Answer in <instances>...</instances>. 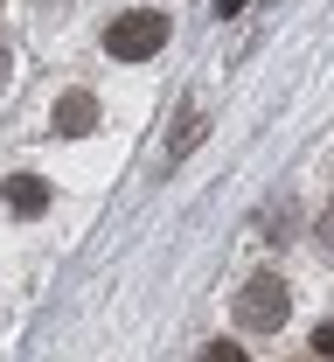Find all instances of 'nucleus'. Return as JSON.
<instances>
[{"mask_svg": "<svg viewBox=\"0 0 334 362\" xmlns=\"http://www.w3.org/2000/svg\"><path fill=\"white\" fill-rule=\"evenodd\" d=\"M286 314H292L286 279H272V272H258V279L237 293V327H251V334H272V327H286Z\"/></svg>", "mask_w": 334, "mask_h": 362, "instance_id": "obj_1", "label": "nucleus"}, {"mask_svg": "<svg viewBox=\"0 0 334 362\" xmlns=\"http://www.w3.org/2000/svg\"><path fill=\"white\" fill-rule=\"evenodd\" d=\"M160 42H167V14H146V7L119 14V21L105 28V49H112L119 63H140V56H153Z\"/></svg>", "mask_w": 334, "mask_h": 362, "instance_id": "obj_2", "label": "nucleus"}, {"mask_svg": "<svg viewBox=\"0 0 334 362\" xmlns=\"http://www.w3.org/2000/svg\"><path fill=\"white\" fill-rule=\"evenodd\" d=\"M91 126H97V98H91V90L56 98V133H91Z\"/></svg>", "mask_w": 334, "mask_h": 362, "instance_id": "obj_3", "label": "nucleus"}, {"mask_svg": "<svg viewBox=\"0 0 334 362\" xmlns=\"http://www.w3.org/2000/svg\"><path fill=\"white\" fill-rule=\"evenodd\" d=\"M202 133H209V119H202V105H189V112H181V126H174V139H167V168H174V160H189L195 146H202Z\"/></svg>", "mask_w": 334, "mask_h": 362, "instance_id": "obj_4", "label": "nucleus"}, {"mask_svg": "<svg viewBox=\"0 0 334 362\" xmlns=\"http://www.w3.org/2000/svg\"><path fill=\"white\" fill-rule=\"evenodd\" d=\"M7 209H14V216H42V209H49V188L35 175H14V181H7Z\"/></svg>", "mask_w": 334, "mask_h": 362, "instance_id": "obj_5", "label": "nucleus"}, {"mask_svg": "<svg viewBox=\"0 0 334 362\" xmlns=\"http://www.w3.org/2000/svg\"><path fill=\"white\" fill-rule=\"evenodd\" d=\"M202 362H251V356H244L237 341H216V349H209V356H202Z\"/></svg>", "mask_w": 334, "mask_h": 362, "instance_id": "obj_6", "label": "nucleus"}, {"mask_svg": "<svg viewBox=\"0 0 334 362\" xmlns=\"http://www.w3.org/2000/svg\"><path fill=\"white\" fill-rule=\"evenodd\" d=\"M314 349H321V356L334 362V320H321V327H314Z\"/></svg>", "mask_w": 334, "mask_h": 362, "instance_id": "obj_7", "label": "nucleus"}, {"mask_svg": "<svg viewBox=\"0 0 334 362\" xmlns=\"http://www.w3.org/2000/svg\"><path fill=\"white\" fill-rule=\"evenodd\" d=\"M321 244H328V251H334V209H328V216H321Z\"/></svg>", "mask_w": 334, "mask_h": 362, "instance_id": "obj_8", "label": "nucleus"}, {"mask_svg": "<svg viewBox=\"0 0 334 362\" xmlns=\"http://www.w3.org/2000/svg\"><path fill=\"white\" fill-rule=\"evenodd\" d=\"M237 7H251V0H216V14H237Z\"/></svg>", "mask_w": 334, "mask_h": 362, "instance_id": "obj_9", "label": "nucleus"}, {"mask_svg": "<svg viewBox=\"0 0 334 362\" xmlns=\"http://www.w3.org/2000/svg\"><path fill=\"white\" fill-rule=\"evenodd\" d=\"M0 77H7V49H0Z\"/></svg>", "mask_w": 334, "mask_h": 362, "instance_id": "obj_10", "label": "nucleus"}]
</instances>
